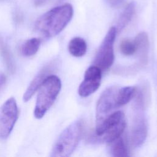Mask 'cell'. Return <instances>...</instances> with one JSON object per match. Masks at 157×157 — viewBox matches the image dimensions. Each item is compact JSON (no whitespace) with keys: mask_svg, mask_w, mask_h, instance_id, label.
<instances>
[{"mask_svg":"<svg viewBox=\"0 0 157 157\" xmlns=\"http://www.w3.org/2000/svg\"><path fill=\"white\" fill-rule=\"evenodd\" d=\"M6 83V75L0 72V93L4 89V87Z\"/></svg>","mask_w":157,"mask_h":157,"instance_id":"obj_20","label":"cell"},{"mask_svg":"<svg viewBox=\"0 0 157 157\" xmlns=\"http://www.w3.org/2000/svg\"><path fill=\"white\" fill-rule=\"evenodd\" d=\"M125 126L126 121L123 112H112L100 124L96 126V139L109 144L121 136Z\"/></svg>","mask_w":157,"mask_h":157,"instance_id":"obj_4","label":"cell"},{"mask_svg":"<svg viewBox=\"0 0 157 157\" xmlns=\"http://www.w3.org/2000/svg\"><path fill=\"white\" fill-rule=\"evenodd\" d=\"M58 62L56 60H53L47 64L39 73L35 76L33 80L30 83L28 88L24 93L23 99L24 102L28 101L34 94L38 90L44 81L56 69Z\"/></svg>","mask_w":157,"mask_h":157,"instance_id":"obj_10","label":"cell"},{"mask_svg":"<svg viewBox=\"0 0 157 157\" xmlns=\"http://www.w3.org/2000/svg\"><path fill=\"white\" fill-rule=\"evenodd\" d=\"M19 111L15 99L9 98L0 108V139H7L18 119Z\"/></svg>","mask_w":157,"mask_h":157,"instance_id":"obj_6","label":"cell"},{"mask_svg":"<svg viewBox=\"0 0 157 157\" xmlns=\"http://www.w3.org/2000/svg\"><path fill=\"white\" fill-rule=\"evenodd\" d=\"M45 1L46 0H36V3H37L38 5H40L41 3H44Z\"/></svg>","mask_w":157,"mask_h":157,"instance_id":"obj_21","label":"cell"},{"mask_svg":"<svg viewBox=\"0 0 157 157\" xmlns=\"http://www.w3.org/2000/svg\"><path fill=\"white\" fill-rule=\"evenodd\" d=\"M40 40L39 38L33 37L25 42L21 48V54L25 56H31L35 55L39 49Z\"/></svg>","mask_w":157,"mask_h":157,"instance_id":"obj_17","label":"cell"},{"mask_svg":"<svg viewBox=\"0 0 157 157\" xmlns=\"http://www.w3.org/2000/svg\"><path fill=\"white\" fill-rule=\"evenodd\" d=\"M0 53L8 71L13 74L15 71L13 60L7 44L1 36H0Z\"/></svg>","mask_w":157,"mask_h":157,"instance_id":"obj_16","label":"cell"},{"mask_svg":"<svg viewBox=\"0 0 157 157\" xmlns=\"http://www.w3.org/2000/svg\"><path fill=\"white\" fill-rule=\"evenodd\" d=\"M101 81V69L95 65L89 67L85 73L83 80L78 87V94L83 98L89 96L99 88Z\"/></svg>","mask_w":157,"mask_h":157,"instance_id":"obj_9","label":"cell"},{"mask_svg":"<svg viewBox=\"0 0 157 157\" xmlns=\"http://www.w3.org/2000/svg\"><path fill=\"white\" fill-rule=\"evenodd\" d=\"M61 88L59 77L49 75L39 87L34 115L37 119L42 118L55 101Z\"/></svg>","mask_w":157,"mask_h":157,"instance_id":"obj_2","label":"cell"},{"mask_svg":"<svg viewBox=\"0 0 157 157\" xmlns=\"http://www.w3.org/2000/svg\"><path fill=\"white\" fill-rule=\"evenodd\" d=\"M137 56L140 64L145 65L148 62V51H149V40L148 35L145 32L138 34L134 40Z\"/></svg>","mask_w":157,"mask_h":157,"instance_id":"obj_11","label":"cell"},{"mask_svg":"<svg viewBox=\"0 0 157 157\" xmlns=\"http://www.w3.org/2000/svg\"><path fill=\"white\" fill-rule=\"evenodd\" d=\"M73 15V8L69 4L55 7L42 15L36 20L35 30L45 38L58 34L67 26Z\"/></svg>","mask_w":157,"mask_h":157,"instance_id":"obj_1","label":"cell"},{"mask_svg":"<svg viewBox=\"0 0 157 157\" xmlns=\"http://www.w3.org/2000/svg\"><path fill=\"white\" fill-rule=\"evenodd\" d=\"M136 88L134 86H124L118 89L117 93V105L121 107L127 103L134 96Z\"/></svg>","mask_w":157,"mask_h":157,"instance_id":"obj_15","label":"cell"},{"mask_svg":"<svg viewBox=\"0 0 157 157\" xmlns=\"http://www.w3.org/2000/svg\"><path fill=\"white\" fill-rule=\"evenodd\" d=\"M109 144V151L113 156H128V149L121 136L117 138Z\"/></svg>","mask_w":157,"mask_h":157,"instance_id":"obj_14","label":"cell"},{"mask_svg":"<svg viewBox=\"0 0 157 157\" xmlns=\"http://www.w3.org/2000/svg\"><path fill=\"white\" fill-rule=\"evenodd\" d=\"M118 88L110 86L105 89L101 95L96 104V126L100 124L112 111L117 109V93Z\"/></svg>","mask_w":157,"mask_h":157,"instance_id":"obj_7","label":"cell"},{"mask_svg":"<svg viewBox=\"0 0 157 157\" xmlns=\"http://www.w3.org/2000/svg\"><path fill=\"white\" fill-rule=\"evenodd\" d=\"M134 116L130 134V140L134 148L140 147L147 136V124L144 114V108L134 106Z\"/></svg>","mask_w":157,"mask_h":157,"instance_id":"obj_8","label":"cell"},{"mask_svg":"<svg viewBox=\"0 0 157 157\" xmlns=\"http://www.w3.org/2000/svg\"><path fill=\"white\" fill-rule=\"evenodd\" d=\"M107 3L112 7H117L121 5L124 0H105Z\"/></svg>","mask_w":157,"mask_h":157,"instance_id":"obj_19","label":"cell"},{"mask_svg":"<svg viewBox=\"0 0 157 157\" xmlns=\"http://www.w3.org/2000/svg\"><path fill=\"white\" fill-rule=\"evenodd\" d=\"M87 45L85 40L81 37H76L72 39L68 45L69 53L74 56L80 57L86 52Z\"/></svg>","mask_w":157,"mask_h":157,"instance_id":"obj_12","label":"cell"},{"mask_svg":"<svg viewBox=\"0 0 157 157\" xmlns=\"http://www.w3.org/2000/svg\"><path fill=\"white\" fill-rule=\"evenodd\" d=\"M82 129V123L80 121H75L66 128L55 142L50 156L53 157L70 156L79 142Z\"/></svg>","mask_w":157,"mask_h":157,"instance_id":"obj_3","label":"cell"},{"mask_svg":"<svg viewBox=\"0 0 157 157\" xmlns=\"http://www.w3.org/2000/svg\"><path fill=\"white\" fill-rule=\"evenodd\" d=\"M117 31L115 27H111L103 39L94 60V64L101 71L107 70L114 61L113 44Z\"/></svg>","mask_w":157,"mask_h":157,"instance_id":"obj_5","label":"cell"},{"mask_svg":"<svg viewBox=\"0 0 157 157\" xmlns=\"http://www.w3.org/2000/svg\"><path fill=\"white\" fill-rule=\"evenodd\" d=\"M135 10V5L133 2L129 3L121 13L115 27L117 33L121 31L131 21Z\"/></svg>","mask_w":157,"mask_h":157,"instance_id":"obj_13","label":"cell"},{"mask_svg":"<svg viewBox=\"0 0 157 157\" xmlns=\"http://www.w3.org/2000/svg\"><path fill=\"white\" fill-rule=\"evenodd\" d=\"M120 50L121 53L124 55H132L136 52L135 43L134 41H131L128 39H124L120 44Z\"/></svg>","mask_w":157,"mask_h":157,"instance_id":"obj_18","label":"cell"}]
</instances>
